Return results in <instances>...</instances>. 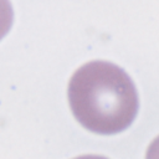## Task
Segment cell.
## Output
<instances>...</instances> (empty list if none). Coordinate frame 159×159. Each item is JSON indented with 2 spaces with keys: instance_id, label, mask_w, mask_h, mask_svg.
I'll return each instance as SVG.
<instances>
[{
  "instance_id": "obj_4",
  "label": "cell",
  "mask_w": 159,
  "mask_h": 159,
  "mask_svg": "<svg viewBox=\"0 0 159 159\" xmlns=\"http://www.w3.org/2000/svg\"><path fill=\"white\" fill-rule=\"evenodd\" d=\"M73 159H108V158L102 157V155H96V154H86V155H80L77 158H73Z\"/></svg>"
},
{
  "instance_id": "obj_1",
  "label": "cell",
  "mask_w": 159,
  "mask_h": 159,
  "mask_svg": "<svg viewBox=\"0 0 159 159\" xmlns=\"http://www.w3.org/2000/svg\"><path fill=\"white\" fill-rule=\"evenodd\" d=\"M68 103L77 122L97 134H116L134 120L139 99L127 72L108 61H89L68 82Z\"/></svg>"
},
{
  "instance_id": "obj_2",
  "label": "cell",
  "mask_w": 159,
  "mask_h": 159,
  "mask_svg": "<svg viewBox=\"0 0 159 159\" xmlns=\"http://www.w3.org/2000/svg\"><path fill=\"white\" fill-rule=\"evenodd\" d=\"M14 12L10 0H0V40L7 34L12 25Z\"/></svg>"
},
{
  "instance_id": "obj_3",
  "label": "cell",
  "mask_w": 159,
  "mask_h": 159,
  "mask_svg": "<svg viewBox=\"0 0 159 159\" xmlns=\"http://www.w3.org/2000/svg\"><path fill=\"white\" fill-rule=\"evenodd\" d=\"M145 159H159V135L150 142L145 153Z\"/></svg>"
}]
</instances>
